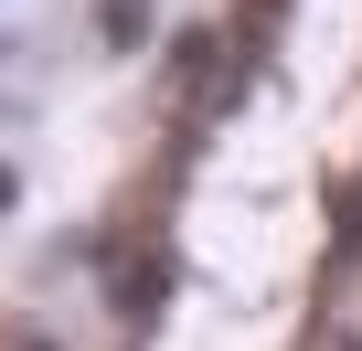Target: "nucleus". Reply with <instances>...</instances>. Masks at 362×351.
<instances>
[{
  "mask_svg": "<svg viewBox=\"0 0 362 351\" xmlns=\"http://www.w3.org/2000/svg\"><path fill=\"white\" fill-rule=\"evenodd\" d=\"M11 203H22V170H11V160H0V213H11Z\"/></svg>",
  "mask_w": 362,
  "mask_h": 351,
  "instance_id": "7ed1b4c3",
  "label": "nucleus"
},
{
  "mask_svg": "<svg viewBox=\"0 0 362 351\" xmlns=\"http://www.w3.org/2000/svg\"><path fill=\"white\" fill-rule=\"evenodd\" d=\"M160 298H170V266H160V256H139V266L117 277V319H160Z\"/></svg>",
  "mask_w": 362,
  "mask_h": 351,
  "instance_id": "f257e3e1",
  "label": "nucleus"
},
{
  "mask_svg": "<svg viewBox=\"0 0 362 351\" xmlns=\"http://www.w3.org/2000/svg\"><path fill=\"white\" fill-rule=\"evenodd\" d=\"M96 32H107V54H128V43H149V0H96Z\"/></svg>",
  "mask_w": 362,
  "mask_h": 351,
  "instance_id": "f03ea898",
  "label": "nucleus"
}]
</instances>
